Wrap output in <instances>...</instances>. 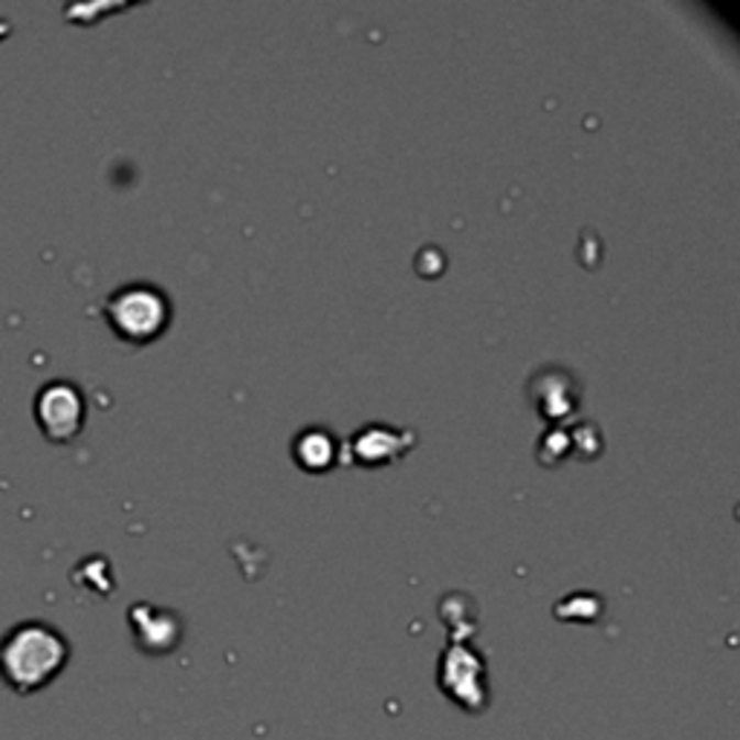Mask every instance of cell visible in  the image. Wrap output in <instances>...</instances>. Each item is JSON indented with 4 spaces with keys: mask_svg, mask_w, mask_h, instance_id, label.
<instances>
[{
    "mask_svg": "<svg viewBox=\"0 0 740 740\" xmlns=\"http://www.w3.org/2000/svg\"><path fill=\"white\" fill-rule=\"evenodd\" d=\"M70 660V642L58 628L41 619L18 622L0 639V680L12 692L47 688Z\"/></svg>",
    "mask_w": 740,
    "mask_h": 740,
    "instance_id": "1",
    "label": "cell"
},
{
    "mask_svg": "<svg viewBox=\"0 0 740 740\" xmlns=\"http://www.w3.org/2000/svg\"><path fill=\"white\" fill-rule=\"evenodd\" d=\"M110 330L128 344H148L172 321V301L163 289L148 281H131L113 289L104 301Z\"/></svg>",
    "mask_w": 740,
    "mask_h": 740,
    "instance_id": "2",
    "label": "cell"
},
{
    "mask_svg": "<svg viewBox=\"0 0 740 740\" xmlns=\"http://www.w3.org/2000/svg\"><path fill=\"white\" fill-rule=\"evenodd\" d=\"M87 402L85 394L70 379H53L41 385L35 394V420L53 443H70L78 431L85 429Z\"/></svg>",
    "mask_w": 740,
    "mask_h": 740,
    "instance_id": "3",
    "label": "cell"
},
{
    "mask_svg": "<svg viewBox=\"0 0 740 740\" xmlns=\"http://www.w3.org/2000/svg\"><path fill=\"white\" fill-rule=\"evenodd\" d=\"M440 686L463 709H484L486 686L481 656L468 645H457L454 642L443 654V663H440Z\"/></svg>",
    "mask_w": 740,
    "mask_h": 740,
    "instance_id": "4",
    "label": "cell"
},
{
    "mask_svg": "<svg viewBox=\"0 0 740 740\" xmlns=\"http://www.w3.org/2000/svg\"><path fill=\"white\" fill-rule=\"evenodd\" d=\"M131 628L136 645L148 654H168L183 639V622L174 610L154 608L148 601H140L131 608Z\"/></svg>",
    "mask_w": 740,
    "mask_h": 740,
    "instance_id": "5",
    "label": "cell"
},
{
    "mask_svg": "<svg viewBox=\"0 0 740 740\" xmlns=\"http://www.w3.org/2000/svg\"><path fill=\"white\" fill-rule=\"evenodd\" d=\"M411 437L402 434L399 429H390V426H365L362 431H356L351 440V457L362 466H385L390 460L402 457V454L411 449Z\"/></svg>",
    "mask_w": 740,
    "mask_h": 740,
    "instance_id": "6",
    "label": "cell"
},
{
    "mask_svg": "<svg viewBox=\"0 0 740 740\" xmlns=\"http://www.w3.org/2000/svg\"><path fill=\"white\" fill-rule=\"evenodd\" d=\"M342 449L328 429H307L296 437V460L310 472H324L339 460Z\"/></svg>",
    "mask_w": 740,
    "mask_h": 740,
    "instance_id": "7",
    "label": "cell"
}]
</instances>
